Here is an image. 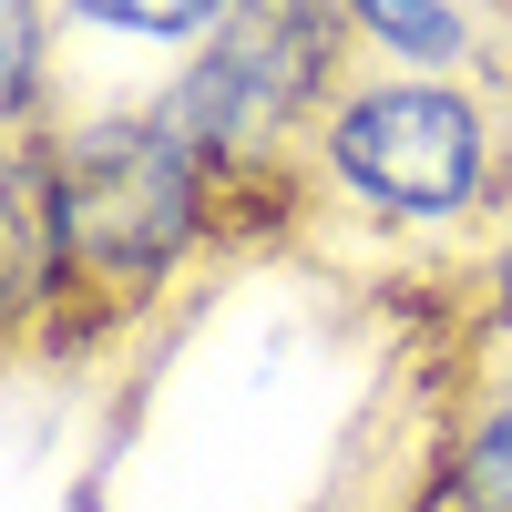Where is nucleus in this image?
Instances as JSON below:
<instances>
[{"label": "nucleus", "mask_w": 512, "mask_h": 512, "mask_svg": "<svg viewBox=\"0 0 512 512\" xmlns=\"http://www.w3.org/2000/svg\"><path fill=\"white\" fill-rule=\"evenodd\" d=\"M185 216H195V185H185V144L164 123H103L62 164V236L113 256V267H164L185 246Z\"/></svg>", "instance_id": "1"}, {"label": "nucleus", "mask_w": 512, "mask_h": 512, "mask_svg": "<svg viewBox=\"0 0 512 512\" xmlns=\"http://www.w3.org/2000/svg\"><path fill=\"white\" fill-rule=\"evenodd\" d=\"M338 175L369 185L379 205L400 216H451L472 205L482 185V134H472V103L451 93H420V82H390V93H359L338 113Z\"/></svg>", "instance_id": "2"}, {"label": "nucleus", "mask_w": 512, "mask_h": 512, "mask_svg": "<svg viewBox=\"0 0 512 512\" xmlns=\"http://www.w3.org/2000/svg\"><path fill=\"white\" fill-rule=\"evenodd\" d=\"M328 62V21L318 11H297V0H246V11L226 21V41L195 62V82L175 93V113H164V134H195V144H216V134H256V123H277L297 93L318 82Z\"/></svg>", "instance_id": "3"}, {"label": "nucleus", "mask_w": 512, "mask_h": 512, "mask_svg": "<svg viewBox=\"0 0 512 512\" xmlns=\"http://www.w3.org/2000/svg\"><path fill=\"white\" fill-rule=\"evenodd\" d=\"M349 11H359L369 31H390L410 62H451V52H461V21L441 11V0H349Z\"/></svg>", "instance_id": "4"}, {"label": "nucleus", "mask_w": 512, "mask_h": 512, "mask_svg": "<svg viewBox=\"0 0 512 512\" xmlns=\"http://www.w3.org/2000/svg\"><path fill=\"white\" fill-rule=\"evenodd\" d=\"M93 21H123V31H154V41H175L195 21H216V0H82Z\"/></svg>", "instance_id": "5"}, {"label": "nucleus", "mask_w": 512, "mask_h": 512, "mask_svg": "<svg viewBox=\"0 0 512 512\" xmlns=\"http://www.w3.org/2000/svg\"><path fill=\"white\" fill-rule=\"evenodd\" d=\"M472 492H482V502H502V512H512V420H502V431H492V441H482V472H472Z\"/></svg>", "instance_id": "6"}, {"label": "nucleus", "mask_w": 512, "mask_h": 512, "mask_svg": "<svg viewBox=\"0 0 512 512\" xmlns=\"http://www.w3.org/2000/svg\"><path fill=\"white\" fill-rule=\"evenodd\" d=\"M0 21H11V113L31 103V0H0Z\"/></svg>", "instance_id": "7"}, {"label": "nucleus", "mask_w": 512, "mask_h": 512, "mask_svg": "<svg viewBox=\"0 0 512 512\" xmlns=\"http://www.w3.org/2000/svg\"><path fill=\"white\" fill-rule=\"evenodd\" d=\"M502 297H512V267H502Z\"/></svg>", "instance_id": "8"}]
</instances>
